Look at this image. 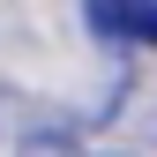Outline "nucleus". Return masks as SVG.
<instances>
[{
	"label": "nucleus",
	"instance_id": "nucleus-1",
	"mask_svg": "<svg viewBox=\"0 0 157 157\" xmlns=\"http://www.w3.org/2000/svg\"><path fill=\"white\" fill-rule=\"evenodd\" d=\"M90 30L127 37V45H157V0H90Z\"/></svg>",
	"mask_w": 157,
	"mask_h": 157
}]
</instances>
